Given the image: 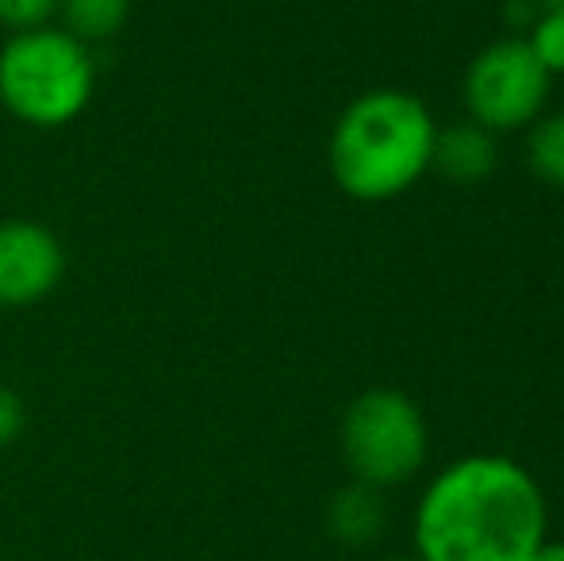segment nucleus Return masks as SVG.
Wrapping results in <instances>:
<instances>
[{"label": "nucleus", "mask_w": 564, "mask_h": 561, "mask_svg": "<svg viewBox=\"0 0 564 561\" xmlns=\"http://www.w3.org/2000/svg\"><path fill=\"white\" fill-rule=\"evenodd\" d=\"M415 539L423 561H530L545 542L542 488L511 457H460L423 493Z\"/></svg>", "instance_id": "nucleus-1"}, {"label": "nucleus", "mask_w": 564, "mask_h": 561, "mask_svg": "<svg viewBox=\"0 0 564 561\" xmlns=\"http://www.w3.org/2000/svg\"><path fill=\"white\" fill-rule=\"evenodd\" d=\"M434 136L438 123L423 100L403 89H372L346 105L330 131V177L361 204L395 201L431 170Z\"/></svg>", "instance_id": "nucleus-2"}, {"label": "nucleus", "mask_w": 564, "mask_h": 561, "mask_svg": "<svg viewBox=\"0 0 564 561\" xmlns=\"http://www.w3.org/2000/svg\"><path fill=\"white\" fill-rule=\"evenodd\" d=\"M97 62L62 28L20 31L0 46V105L28 128H66L89 108Z\"/></svg>", "instance_id": "nucleus-3"}, {"label": "nucleus", "mask_w": 564, "mask_h": 561, "mask_svg": "<svg viewBox=\"0 0 564 561\" xmlns=\"http://www.w3.org/2000/svg\"><path fill=\"white\" fill-rule=\"evenodd\" d=\"M341 450L361 485H400L426 457V423L400 389H369L346 408Z\"/></svg>", "instance_id": "nucleus-4"}, {"label": "nucleus", "mask_w": 564, "mask_h": 561, "mask_svg": "<svg viewBox=\"0 0 564 561\" xmlns=\"http://www.w3.org/2000/svg\"><path fill=\"white\" fill-rule=\"evenodd\" d=\"M550 97V74L538 66L522 39H499L484 46L465 69L468 120L496 131H519L538 120Z\"/></svg>", "instance_id": "nucleus-5"}, {"label": "nucleus", "mask_w": 564, "mask_h": 561, "mask_svg": "<svg viewBox=\"0 0 564 561\" xmlns=\"http://www.w3.org/2000/svg\"><path fill=\"white\" fill-rule=\"evenodd\" d=\"M66 278V250L51 227L35 219L0 224V308H31Z\"/></svg>", "instance_id": "nucleus-6"}, {"label": "nucleus", "mask_w": 564, "mask_h": 561, "mask_svg": "<svg viewBox=\"0 0 564 561\" xmlns=\"http://www.w3.org/2000/svg\"><path fill=\"white\" fill-rule=\"evenodd\" d=\"M496 165H499L496 136L488 128H480V123L465 120L434 136L431 170H438L453 185H480V181H488L496 173Z\"/></svg>", "instance_id": "nucleus-7"}, {"label": "nucleus", "mask_w": 564, "mask_h": 561, "mask_svg": "<svg viewBox=\"0 0 564 561\" xmlns=\"http://www.w3.org/2000/svg\"><path fill=\"white\" fill-rule=\"evenodd\" d=\"M327 524L338 542H346V547H365V542L377 539L380 527H384V500H380V493L372 485H361V481L346 485L335 500H330Z\"/></svg>", "instance_id": "nucleus-8"}, {"label": "nucleus", "mask_w": 564, "mask_h": 561, "mask_svg": "<svg viewBox=\"0 0 564 561\" xmlns=\"http://www.w3.org/2000/svg\"><path fill=\"white\" fill-rule=\"evenodd\" d=\"M62 31L74 39L89 43H105L112 39L131 15V0H58Z\"/></svg>", "instance_id": "nucleus-9"}, {"label": "nucleus", "mask_w": 564, "mask_h": 561, "mask_svg": "<svg viewBox=\"0 0 564 561\" xmlns=\"http://www.w3.org/2000/svg\"><path fill=\"white\" fill-rule=\"evenodd\" d=\"M527 165L538 181L564 188V112L534 123L527 139Z\"/></svg>", "instance_id": "nucleus-10"}, {"label": "nucleus", "mask_w": 564, "mask_h": 561, "mask_svg": "<svg viewBox=\"0 0 564 561\" xmlns=\"http://www.w3.org/2000/svg\"><path fill=\"white\" fill-rule=\"evenodd\" d=\"M522 43L530 46V54L538 58V66L545 74H564V15L542 12L534 23L527 28V39Z\"/></svg>", "instance_id": "nucleus-11"}, {"label": "nucleus", "mask_w": 564, "mask_h": 561, "mask_svg": "<svg viewBox=\"0 0 564 561\" xmlns=\"http://www.w3.org/2000/svg\"><path fill=\"white\" fill-rule=\"evenodd\" d=\"M51 15H58V0H0V28L12 35L46 28Z\"/></svg>", "instance_id": "nucleus-12"}, {"label": "nucleus", "mask_w": 564, "mask_h": 561, "mask_svg": "<svg viewBox=\"0 0 564 561\" xmlns=\"http://www.w3.org/2000/svg\"><path fill=\"white\" fill-rule=\"evenodd\" d=\"M23 423H28V412H23V400L15 397L8 385H0V446L15 442L23 434Z\"/></svg>", "instance_id": "nucleus-13"}, {"label": "nucleus", "mask_w": 564, "mask_h": 561, "mask_svg": "<svg viewBox=\"0 0 564 561\" xmlns=\"http://www.w3.org/2000/svg\"><path fill=\"white\" fill-rule=\"evenodd\" d=\"M503 15H507V23H514V28H530V23H534L542 12H538L534 0H514V4L507 0V4H503Z\"/></svg>", "instance_id": "nucleus-14"}, {"label": "nucleus", "mask_w": 564, "mask_h": 561, "mask_svg": "<svg viewBox=\"0 0 564 561\" xmlns=\"http://www.w3.org/2000/svg\"><path fill=\"white\" fill-rule=\"evenodd\" d=\"M530 561H564V542H542Z\"/></svg>", "instance_id": "nucleus-15"}, {"label": "nucleus", "mask_w": 564, "mask_h": 561, "mask_svg": "<svg viewBox=\"0 0 564 561\" xmlns=\"http://www.w3.org/2000/svg\"><path fill=\"white\" fill-rule=\"evenodd\" d=\"M538 12H553V15H564V0H534Z\"/></svg>", "instance_id": "nucleus-16"}, {"label": "nucleus", "mask_w": 564, "mask_h": 561, "mask_svg": "<svg viewBox=\"0 0 564 561\" xmlns=\"http://www.w3.org/2000/svg\"><path fill=\"white\" fill-rule=\"evenodd\" d=\"M395 561H411V558H395Z\"/></svg>", "instance_id": "nucleus-17"}]
</instances>
